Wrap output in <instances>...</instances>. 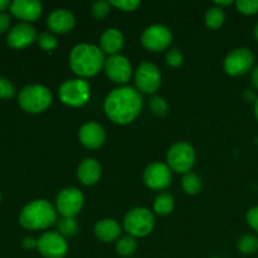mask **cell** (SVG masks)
<instances>
[{
    "instance_id": "1",
    "label": "cell",
    "mask_w": 258,
    "mask_h": 258,
    "mask_svg": "<svg viewBox=\"0 0 258 258\" xmlns=\"http://www.w3.org/2000/svg\"><path fill=\"white\" fill-rule=\"evenodd\" d=\"M143 107V97L134 87L115 88L105 101V112L115 123L126 125L135 120Z\"/></svg>"
},
{
    "instance_id": "2",
    "label": "cell",
    "mask_w": 258,
    "mask_h": 258,
    "mask_svg": "<svg viewBox=\"0 0 258 258\" xmlns=\"http://www.w3.org/2000/svg\"><path fill=\"white\" fill-rule=\"evenodd\" d=\"M105 54L102 49L93 44L76 45L70 54V66L76 75L81 77H92L105 67Z\"/></svg>"
},
{
    "instance_id": "3",
    "label": "cell",
    "mask_w": 258,
    "mask_h": 258,
    "mask_svg": "<svg viewBox=\"0 0 258 258\" xmlns=\"http://www.w3.org/2000/svg\"><path fill=\"white\" fill-rule=\"evenodd\" d=\"M57 221V211L43 199L32 202L20 212L19 222L27 229H44Z\"/></svg>"
},
{
    "instance_id": "4",
    "label": "cell",
    "mask_w": 258,
    "mask_h": 258,
    "mask_svg": "<svg viewBox=\"0 0 258 258\" xmlns=\"http://www.w3.org/2000/svg\"><path fill=\"white\" fill-rule=\"evenodd\" d=\"M20 107L29 113H39L47 110L52 103V93L42 85H30L19 92Z\"/></svg>"
},
{
    "instance_id": "5",
    "label": "cell",
    "mask_w": 258,
    "mask_h": 258,
    "mask_svg": "<svg viewBox=\"0 0 258 258\" xmlns=\"http://www.w3.org/2000/svg\"><path fill=\"white\" fill-rule=\"evenodd\" d=\"M155 218L146 208L131 209L123 219V228L128 236L145 237L154 229Z\"/></svg>"
},
{
    "instance_id": "6",
    "label": "cell",
    "mask_w": 258,
    "mask_h": 258,
    "mask_svg": "<svg viewBox=\"0 0 258 258\" xmlns=\"http://www.w3.org/2000/svg\"><path fill=\"white\" fill-rule=\"evenodd\" d=\"M166 160H168L169 168L175 173H190L196 163V151L193 146L189 145L188 143L180 141L169 149Z\"/></svg>"
},
{
    "instance_id": "7",
    "label": "cell",
    "mask_w": 258,
    "mask_h": 258,
    "mask_svg": "<svg viewBox=\"0 0 258 258\" xmlns=\"http://www.w3.org/2000/svg\"><path fill=\"white\" fill-rule=\"evenodd\" d=\"M59 98L67 106H83L90 98V85L87 81L81 78L66 81L59 87Z\"/></svg>"
},
{
    "instance_id": "8",
    "label": "cell",
    "mask_w": 258,
    "mask_h": 258,
    "mask_svg": "<svg viewBox=\"0 0 258 258\" xmlns=\"http://www.w3.org/2000/svg\"><path fill=\"white\" fill-rule=\"evenodd\" d=\"M83 194L76 188H66L55 199V211L64 218H75L83 207Z\"/></svg>"
},
{
    "instance_id": "9",
    "label": "cell",
    "mask_w": 258,
    "mask_h": 258,
    "mask_svg": "<svg viewBox=\"0 0 258 258\" xmlns=\"http://www.w3.org/2000/svg\"><path fill=\"white\" fill-rule=\"evenodd\" d=\"M173 39L170 29L165 25L154 24L144 30L141 35V43L146 49L151 52H160L169 47Z\"/></svg>"
},
{
    "instance_id": "10",
    "label": "cell",
    "mask_w": 258,
    "mask_h": 258,
    "mask_svg": "<svg viewBox=\"0 0 258 258\" xmlns=\"http://www.w3.org/2000/svg\"><path fill=\"white\" fill-rule=\"evenodd\" d=\"M254 63V55L247 48L232 50L224 59V71L229 76H242L248 72Z\"/></svg>"
},
{
    "instance_id": "11",
    "label": "cell",
    "mask_w": 258,
    "mask_h": 258,
    "mask_svg": "<svg viewBox=\"0 0 258 258\" xmlns=\"http://www.w3.org/2000/svg\"><path fill=\"white\" fill-rule=\"evenodd\" d=\"M136 87L144 93H154L161 85V76L158 67L151 62H144L138 67L135 75Z\"/></svg>"
},
{
    "instance_id": "12",
    "label": "cell",
    "mask_w": 258,
    "mask_h": 258,
    "mask_svg": "<svg viewBox=\"0 0 258 258\" xmlns=\"http://www.w3.org/2000/svg\"><path fill=\"white\" fill-rule=\"evenodd\" d=\"M38 249L45 258H64L68 246L64 237L55 232H47L38 239Z\"/></svg>"
},
{
    "instance_id": "13",
    "label": "cell",
    "mask_w": 258,
    "mask_h": 258,
    "mask_svg": "<svg viewBox=\"0 0 258 258\" xmlns=\"http://www.w3.org/2000/svg\"><path fill=\"white\" fill-rule=\"evenodd\" d=\"M171 171L163 163H153L144 171V181L153 190H163L171 184Z\"/></svg>"
},
{
    "instance_id": "14",
    "label": "cell",
    "mask_w": 258,
    "mask_h": 258,
    "mask_svg": "<svg viewBox=\"0 0 258 258\" xmlns=\"http://www.w3.org/2000/svg\"><path fill=\"white\" fill-rule=\"evenodd\" d=\"M107 77L116 83H126L133 75V67L126 57L120 54L111 55L105 62Z\"/></svg>"
},
{
    "instance_id": "15",
    "label": "cell",
    "mask_w": 258,
    "mask_h": 258,
    "mask_svg": "<svg viewBox=\"0 0 258 258\" xmlns=\"http://www.w3.org/2000/svg\"><path fill=\"white\" fill-rule=\"evenodd\" d=\"M35 38H37V33L29 23H19L10 29L7 42L12 48L23 49L32 44Z\"/></svg>"
},
{
    "instance_id": "16",
    "label": "cell",
    "mask_w": 258,
    "mask_h": 258,
    "mask_svg": "<svg viewBox=\"0 0 258 258\" xmlns=\"http://www.w3.org/2000/svg\"><path fill=\"white\" fill-rule=\"evenodd\" d=\"M10 12L24 23L34 22L42 14V4L37 0H14L10 5Z\"/></svg>"
},
{
    "instance_id": "17",
    "label": "cell",
    "mask_w": 258,
    "mask_h": 258,
    "mask_svg": "<svg viewBox=\"0 0 258 258\" xmlns=\"http://www.w3.org/2000/svg\"><path fill=\"white\" fill-rule=\"evenodd\" d=\"M80 141L83 146L88 149H98L105 143V130L101 125L96 122H88L81 127Z\"/></svg>"
},
{
    "instance_id": "18",
    "label": "cell",
    "mask_w": 258,
    "mask_h": 258,
    "mask_svg": "<svg viewBox=\"0 0 258 258\" xmlns=\"http://www.w3.org/2000/svg\"><path fill=\"white\" fill-rule=\"evenodd\" d=\"M48 27L52 32L64 34L73 29L76 24L75 15L67 9H55L48 17Z\"/></svg>"
},
{
    "instance_id": "19",
    "label": "cell",
    "mask_w": 258,
    "mask_h": 258,
    "mask_svg": "<svg viewBox=\"0 0 258 258\" xmlns=\"http://www.w3.org/2000/svg\"><path fill=\"white\" fill-rule=\"evenodd\" d=\"M80 181L85 185H93L101 178V165L95 159H85L77 170Z\"/></svg>"
},
{
    "instance_id": "20",
    "label": "cell",
    "mask_w": 258,
    "mask_h": 258,
    "mask_svg": "<svg viewBox=\"0 0 258 258\" xmlns=\"http://www.w3.org/2000/svg\"><path fill=\"white\" fill-rule=\"evenodd\" d=\"M101 49L103 53L115 55L123 45V35L116 28H110L106 29L101 35Z\"/></svg>"
},
{
    "instance_id": "21",
    "label": "cell",
    "mask_w": 258,
    "mask_h": 258,
    "mask_svg": "<svg viewBox=\"0 0 258 258\" xmlns=\"http://www.w3.org/2000/svg\"><path fill=\"white\" fill-rule=\"evenodd\" d=\"M121 233V227L113 219H102L95 226V234L100 241L113 242L118 238Z\"/></svg>"
},
{
    "instance_id": "22",
    "label": "cell",
    "mask_w": 258,
    "mask_h": 258,
    "mask_svg": "<svg viewBox=\"0 0 258 258\" xmlns=\"http://www.w3.org/2000/svg\"><path fill=\"white\" fill-rule=\"evenodd\" d=\"M174 209V198L169 193L159 194L154 202V211L160 216H168Z\"/></svg>"
},
{
    "instance_id": "23",
    "label": "cell",
    "mask_w": 258,
    "mask_h": 258,
    "mask_svg": "<svg viewBox=\"0 0 258 258\" xmlns=\"http://www.w3.org/2000/svg\"><path fill=\"white\" fill-rule=\"evenodd\" d=\"M224 19H226L224 12L218 7L209 8L206 14V24L211 29H218V28H221L223 25Z\"/></svg>"
},
{
    "instance_id": "24",
    "label": "cell",
    "mask_w": 258,
    "mask_h": 258,
    "mask_svg": "<svg viewBox=\"0 0 258 258\" xmlns=\"http://www.w3.org/2000/svg\"><path fill=\"white\" fill-rule=\"evenodd\" d=\"M136 248H138V244H136L135 237L133 236L123 237V238L118 239L116 243V251L122 257H130L131 254L135 253Z\"/></svg>"
},
{
    "instance_id": "25",
    "label": "cell",
    "mask_w": 258,
    "mask_h": 258,
    "mask_svg": "<svg viewBox=\"0 0 258 258\" xmlns=\"http://www.w3.org/2000/svg\"><path fill=\"white\" fill-rule=\"evenodd\" d=\"M181 184H183V189L185 190V193L190 194V196L198 194L202 189L201 178L194 173H186L181 180Z\"/></svg>"
},
{
    "instance_id": "26",
    "label": "cell",
    "mask_w": 258,
    "mask_h": 258,
    "mask_svg": "<svg viewBox=\"0 0 258 258\" xmlns=\"http://www.w3.org/2000/svg\"><path fill=\"white\" fill-rule=\"evenodd\" d=\"M58 232L60 236L63 237H72L77 233L78 231V224L75 218H64L63 217L57 224Z\"/></svg>"
},
{
    "instance_id": "27",
    "label": "cell",
    "mask_w": 258,
    "mask_h": 258,
    "mask_svg": "<svg viewBox=\"0 0 258 258\" xmlns=\"http://www.w3.org/2000/svg\"><path fill=\"white\" fill-rule=\"evenodd\" d=\"M237 247L242 253H254L258 251V238L254 236H243L237 243Z\"/></svg>"
},
{
    "instance_id": "28",
    "label": "cell",
    "mask_w": 258,
    "mask_h": 258,
    "mask_svg": "<svg viewBox=\"0 0 258 258\" xmlns=\"http://www.w3.org/2000/svg\"><path fill=\"white\" fill-rule=\"evenodd\" d=\"M236 7L242 14L253 15L258 13V0H238Z\"/></svg>"
},
{
    "instance_id": "29",
    "label": "cell",
    "mask_w": 258,
    "mask_h": 258,
    "mask_svg": "<svg viewBox=\"0 0 258 258\" xmlns=\"http://www.w3.org/2000/svg\"><path fill=\"white\" fill-rule=\"evenodd\" d=\"M37 40L40 48H43L44 50H52L57 47V39H55L54 35L48 32L40 33L37 37Z\"/></svg>"
},
{
    "instance_id": "30",
    "label": "cell",
    "mask_w": 258,
    "mask_h": 258,
    "mask_svg": "<svg viewBox=\"0 0 258 258\" xmlns=\"http://www.w3.org/2000/svg\"><path fill=\"white\" fill-rule=\"evenodd\" d=\"M150 108L156 116H164L168 112V103L165 102V100L159 96H154L150 100Z\"/></svg>"
},
{
    "instance_id": "31",
    "label": "cell",
    "mask_w": 258,
    "mask_h": 258,
    "mask_svg": "<svg viewBox=\"0 0 258 258\" xmlns=\"http://www.w3.org/2000/svg\"><path fill=\"white\" fill-rule=\"evenodd\" d=\"M15 87L8 78L0 77V98L3 100H9L14 96Z\"/></svg>"
},
{
    "instance_id": "32",
    "label": "cell",
    "mask_w": 258,
    "mask_h": 258,
    "mask_svg": "<svg viewBox=\"0 0 258 258\" xmlns=\"http://www.w3.org/2000/svg\"><path fill=\"white\" fill-rule=\"evenodd\" d=\"M110 2H97L93 4L91 13L96 19H103L110 12Z\"/></svg>"
},
{
    "instance_id": "33",
    "label": "cell",
    "mask_w": 258,
    "mask_h": 258,
    "mask_svg": "<svg viewBox=\"0 0 258 258\" xmlns=\"http://www.w3.org/2000/svg\"><path fill=\"white\" fill-rule=\"evenodd\" d=\"M166 64L169 66V67H173V68H176L179 67V66H181V63H183V54H181V52L179 49H170L168 53H166Z\"/></svg>"
},
{
    "instance_id": "34",
    "label": "cell",
    "mask_w": 258,
    "mask_h": 258,
    "mask_svg": "<svg viewBox=\"0 0 258 258\" xmlns=\"http://www.w3.org/2000/svg\"><path fill=\"white\" fill-rule=\"evenodd\" d=\"M111 5L118 8L120 10H123V12H133L136 8L140 5V2L138 0H113V2H110Z\"/></svg>"
},
{
    "instance_id": "35",
    "label": "cell",
    "mask_w": 258,
    "mask_h": 258,
    "mask_svg": "<svg viewBox=\"0 0 258 258\" xmlns=\"http://www.w3.org/2000/svg\"><path fill=\"white\" fill-rule=\"evenodd\" d=\"M247 222H248L249 226L258 232V207H253L248 211L247 213Z\"/></svg>"
},
{
    "instance_id": "36",
    "label": "cell",
    "mask_w": 258,
    "mask_h": 258,
    "mask_svg": "<svg viewBox=\"0 0 258 258\" xmlns=\"http://www.w3.org/2000/svg\"><path fill=\"white\" fill-rule=\"evenodd\" d=\"M10 25V17L7 13H0V33L5 32Z\"/></svg>"
},
{
    "instance_id": "37",
    "label": "cell",
    "mask_w": 258,
    "mask_h": 258,
    "mask_svg": "<svg viewBox=\"0 0 258 258\" xmlns=\"http://www.w3.org/2000/svg\"><path fill=\"white\" fill-rule=\"evenodd\" d=\"M22 246L24 247L25 249H32V248H34V247L38 246V241L30 238V237H27V238H24L22 241Z\"/></svg>"
},
{
    "instance_id": "38",
    "label": "cell",
    "mask_w": 258,
    "mask_h": 258,
    "mask_svg": "<svg viewBox=\"0 0 258 258\" xmlns=\"http://www.w3.org/2000/svg\"><path fill=\"white\" fill-rule=\"evenodd\" d=\"M252 85L258 90V67H256L252 72Z\"/></svg>"
},
{
    "instance_id": "39",
    "label": "cell",
    "mask_w": 258,
    "mask_h": 258,
    "mask_svg": "<svg viewBox=\"0 0 258 258\" xmlns=\"http://www.w3.org/2000/svg\"><path fill=\"white\" fill-rule=\"evenodd\" d=\"M10 5H12V3L9 0H0V13L4 12L7 8H10Z\"/></svg>"
},
{
    "instance_id": "40",
    "label": "cell",
    "mask_w": 258,
    "mask_h": 258,
    "mask_svg": "<svg viewBox=\"0 0 258 258\" xmlns=\"http://www.w3.org/2000/svg\"><path fill=\"white\" fill-rule=\"evenodd\" d=\"M231 4H232V0H227V2H224V0H217L216 2V5L218 8H221V9L222 7H228V5Z\"/></svg>"
},
{
    "instance_id": "41",
    "label": "cell",
    "mask_w": 258,
    "mask_h": 258,
    "mask_svg": "<svg viewBox=\"0 0 258 258\" xmlns=\"http://www.w3.org/2000/svg\"><path fill=\"white\" fill-rule=\"evenodd\" d=\"M254 112H256V116L258 118V98L256 100V105H254Z\"/></svg>"
},
{
    "instance_id": "42",
    "label": "cell",
    "mask_w": 258,
    "mask_h": 258,
    "mask_svg": "<svg viewBox=\"0 0 258 258\" xmlns=\"http://www.w3.org/2000/svg\"><path fill=\"white\" fill-rule=\"evenodd\" d=\"M254 37H256V39L258 40V24L256 25V28H254Z\"/></svg>"
},
{
    "instance_id": "43",
    "label": "cell",
    "mask_w": 258,
    "mask_h": 258,
    "mask_svg": "<svg viewBox=\"0 0 258 258\" xmlns=\"http://www.w3.org/2000/svg\"><path fill=\"white\" fill-rule=\"evenodd\" d=\"M0 201H2V194H0Z\"/></svg>"
}]
</instances>
